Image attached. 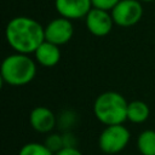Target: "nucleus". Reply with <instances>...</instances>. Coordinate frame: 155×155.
<instances>
[{
	"label": "nucleus",
	"instance_id": "nucleus-19",
	"mask_svg": "<svg viewBox=\"0 0 155 155\" xmlns=\"http://www.w3.org/2000/svg\"><path fill=\"white\" fill-rule=\"evenodd\" d=\"M139 1H144V2H150V1H154V0H139Z\"/></svg>",
	"mask_w": 155,
	"mask_h": 155
},
{
	"label": "nucleus",
	"instance_id": "nucleus-9",
	"mask_svg": "<svg viewBox=\"0 0 155 155\" xmlns=\"http://www.w3.org/2000/svg\"><path fill=\"white\" fill-rule=\"evenodd\" d=\"M29 124L38 133H50L57 125V117L50 108L35 107L29 114Z\"/></svg>",
	"mask_w": 155,
	"mask_h": 155
},
{
	"label": "nucleus",
	"instance_id": "nucleus-2",
	"mask_svg": "<svg viewBox=\"0 0 155 155\" xmlns=\"http://www.w3.org/2000/svg\"><path fill=\"white\" fill-rule=\"evenodd\" d=\"M0 75L2 81L10 86L28 85L36 75V61L25 53L8 54L1 63Z\"/></svg>",
	"mask_w": 155,
	"mask_h": 155
},
{
	"label": "nucleus",
	"instance_id": "nucleus-1",
	"mask_svg": "<svg viewBox=\"0 0 155 155\" xmlns=\"http://www.w3.org/2000/svg\"><path fill=\"white\" fill-rule=\"evenodd\" d=\"M5 38L10 47L18 53H34L45 41V27L27 16L12 18L5 28Z\"/></svg>",
	"mask_w": 155,
	"mask_h": 155
},
{
	"label": "nucleus",
	"instance_id": "nucleus-6",
	"mask_svg": "<svg viewBox=\"0 0 155 155\" xmlns=\"http://www.w3.org/2000/svg\"><path fill=\"white\" fill-rule=\"evenodd\" d=\"M85 22L87 30L97 38L107 36L111 31L113 25L115 24L111 12L96 7L91 8V11L85 17Z\"/></svg>",
	"mask_w": 155,
	"mask_h": 155
},
{
	"label": "nucleus",
	"instance_id": "nucleus-11",
	"mask_svg": "<svg viewBox=\"0 0 155 155\" xmlns=\"http://www.w3.org/2000/svg\"><path fill=\"white\" fill-rule=\"evenodd\" d=\"M150 114L148 104L143 101L136 99L128 102L127 105V120L133 124H143Z\"/></svg>",
	"mask_w": 155,
	"mask_h": 155
},
{
	"label": "nucleus",
	"instance_id": "nucleus-13",
	"mask_svg": "<svg viewBox=\"0 0 155 155\" xmlns=\"http://www.w3.org/2000/svg\"><path fill=\"white\" fill-rule=\"evenodd\" d=\"M18 155H54V153H52L45 143L29 142L19 149Z\"/></svg>",
	"mask_w": 155,
	"mask_h": 155
},
{
	"label": "nucleus",
	"instance_id": "nucleus-3",
	"mask_svg": "<svg viewBox=\"0 0 155 155\" xmlns=\"http://www.w3.org/2000/svg\"><path fill=\"white\" fill-rule=\"evenodd\" d=\"M126 98L115 91L102 92L93 103V114L103 125L124 124L127 120Z\"/></svg>",
	"mask_w": 155,
	"mask_h": 155
},
{
	"label": "nucleus",
	"instance_id": "nucleus-7",
	"mask_svg": "<svg viewBox=\"0 0 155 155\" xmlns=\"http://www.w3.org/2000/svg\"><path fill=\"white\" fill-rule=\"evenodd\" d=\"M74 34V27L70 19L65 17H58L48 22L45 27V40L58 46H62L70 41Z\"/></svg>",
	"mask_w": 155,
	"mask_h": 155
},
{
	"label": "nucleus",
	"instance_id": "nucleus-18",
	"mask_svg": "<svg viewBox=\"0 0 155 155\" xmlns=\"http://www.w3.org/2000/svg\"><path fill=\"white\" fill-rule=\"evenodd\" d=\"M54 155H82L78 147H63L61 150L54 153Z\"/></svg>",
	"mask_w": 155,
	"mask_h": 155
},
{
	"label": "nucleus",
	"instance_id": "nucleus-14",
	"mask_svg": "<svg viewBox=\"0 0 155 155\" xmlns=\"http://www.w3.org/2000/svg\"><path fill=\"white\" fill-rule=\"evenodd\" d=\"M45 145L52 151V153H57L58 150H61L63 148V138H62V133H48V136L45 139Z\"/></svg>",
	"mask_w": 155,
	"mask_h": 155
},
{
	"label": "nucleus",
	"instance_id": "nucleus-16",
	"mask_svg": "<svg viewBox=\"0 0 155 155\" xmlns=\"http://www.w3.org/2000/svg\"><path fill=\"white\" fill-rule=\"evenodd\" d=\"M119 1L120 0H91L92 7L105 10V11H111Z\"/></svg>",
	"mask_w": 155,
	"mask_h": 155
},
{
	"label": "nucleus",
	"instance_id": "nucleus-4",
	"mask_svg": "<svg viewBox=\"0 0 155 155\" xmlns=\"http://www.w3.org/2000/svg\"><path fill=\"white\" fill-rule=\"evenodd\" d=\"M131 139V133L124 124L108 125L98 137V147L104 154L114 155L122 151Z\"/></svg>",
	"mask_w": 155,
	"mask_h": 155
},
{
	"label": "nucleus",
	"instance_id": "nucleus-10",
	"mask_svg": "<svg viewBox=\"0 0 155 155\" xmlns=\"http://www.w3.org/2000/svg\"><path fill=\"white\" fill-rule=\"evenodd\" d=\"M36 63L45 68H52L61 61V48L58 45L50 41H44L34 52Z\"/></svg>",
	"mask_w": 155,
	"mask_h": 155
},
{
	"label": "nucleus",
	"instance_id": "nucleus-15",
	"mask_svg": "<svg viewBox=\"0 0 155 155\" xmlns=\"http://www.w3.org/2000/svg\"><path fill=\"white\" fill-rule=\"evenodd\" d=\"M57 124L62 130L69 131V128L75 124V114L71 110H64L57 119Z\"/></svg>",
	"mask_w": 155,
	"mask_h": 155
},
{
	"label": "nucleus",
	"instance_id": "nucleus-5",
	"mask_svg": "<svg viewBox=\"0 0 155 155\" xmlns=\"http://www.w3.org/2000/svg\"><path fill=\"white\" fill-rule=\"evenodd\" d=\"M110 12L116 25L130 28L140 21L143 16V5L139 0H120Z\"/></svg>",
	"mask_w": 155,
	"mask_h": 155
},
{
	"label": "nucleus",
	"instance_id": "nucleus-17",
	"mask_svg": "<svg viewBox=\"0 0 155 155\" xmlns=\"http://www.w3.org/2000/svg\"><path fill=\"white\" fill-rule=\"evenodd\" d=\"M62 138H63V147H76L78 145V139L74 136V133H71L70 131H64L62 133Z\"/></svg>",
	"mask_w": 155,
	"mask_h": 155
},
{
	"label": "nucleus",
	"instance_id": "nucleus-8",
	"mask_svg": "<svg viewBox=\"0 0 155 155\" xmlns=\"http://www.w3.org/2000/svg\"><path fill=\"white\" fill-rule=\"evenodd\" d=\"M54 7L59 16L70 21L85 18L92 8L91 0H54Z\"/></svg>",
	"mask_w": 155,
	"mask_h": 155
},
{
	"label": "nucleus",
	"instance_id": "nucleus-12",
	"mask_svg": "<svg viewBox=\"0 0 155 155\" xmlns=\"http://www.w3.org/2000/svg\"><path fill=\"white\" fill-rule=\"evenodd\" d=\"M137 148L142 155H155V130H145L137 138Z\"/></svg>",
	"mask_w": 155,
	"mask_h": 155
}]
</instances>
